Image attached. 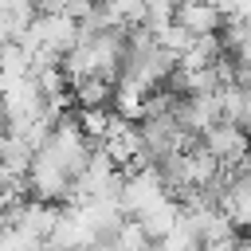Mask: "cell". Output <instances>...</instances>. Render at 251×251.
Masks as SVG:
<instances>
[{
  "instance_id": "cell-8",
  "label": "cell",
  "mask_w": 251,
  "mask_h": 251,
  "mask_svg": "<svg viewBox=\"0 0 251 251\" xmlns=\"http://www.w3.org/2000/svg\"><path fill=\"white\" fill-rule=\"evenodd\" d=\"M8 129V110H4V94H0V133Z\"/></svg>"
},
{
  "instance_id": "cell-2",
  "label": "cell",
  "mask_w": 251,
  "mask_h": 251,
  "mask_svg": "<svg viewBox=\"0 0 251 251\" xmlns=\"http://www.w3.org/2000/svg\"><path fill=\"white\" fill-rule=\"evenodd\" d=\"M200 145H204V149H208L224 169H239V161L251 153V137H247V129L231 126V122L212 126V129L200 137Z\"/></svg>"
},
{
  "instance_id": "cell-5",
  "label": "cell",
  "mask_w": 251,
  "mask_h": 251,
  "mask_svg": "<svg viewBox=\"0 0 251 251\" xmlns=\"http://www.w3.org/2000/svg\"><path fill=\"white\" fill-rule=\"evenodd\" d=\"M176 220H180V204L176 200H169V196H161L157 204H149L133 224L141 227V235L149 239V243H161L173 227H176Z\"/></svg>"
},
{
  "instance_id": "cell-9",
  "label": "cell",
  "mask_w": 251,
  "mask_h": 251,
  "mask_svg": "<svg viewBox=\"0 0 251 251\" xmlns=\"http://www.w3.org/2000/svg\"><path fill=\"white\" fill-rule=\"evenodd\" d=\"M231 251H251V243H247V239H239V243H235Z\"/></svg>"
},
{
  "instance_id": "cell-3",
  "label": "cell",
  "mask_w": 251,
  "mask_h": 251,
  "mask_svg": "<svg viewBox=\"0 0 251 251\" xmlns=\"http://www.w3.org/2000/svg\"><path fill=\"white\" fill-rule=\"evenodd\" d=\"M224 212V220L235 227V231H251V176L227 169V180H224V196L216 204Z\"/></svg>"
},
{
  "instance_id": "cell-7",
  "label": "cell",
  "mask_w": 251,
  "mask_h": 251,
  "mask_svg": "<svg viewBox=\"0 0 251 251\" xmlns=\"http://www.w3.org/2000/svg\"><path fill=\"white\" fill-rule=\"evenodd\" d=\"M173 8H176V4H165V0H157V4H145L141 27H145L149 35H161V31L173 24Z\"/></svg>"
},
{
  "instance_id": "cell-6",
  "label": "cell",
  "mask_w": 251,
  "mask_h": 251,
  "mask_svg": "<svg viewBox=\"0 0 251 251\" xmlns=\"http://www.w3.org/2000/svg\"><path fill=\"white\" fill-rule=\"evenodd\" d=\"M67 90L78 110H110V98H114V86L102 78H78V82H67Z\"/></svg>"
},
{
  "instance_id": "cell-1",
  "label": "cell",
  "mask_w": 251,
  "mask_h": 251,
  "mask_svg": "<svg viewBox=\"0 0 251 251\" xmlns=\"http://www.w3.org/2000/svg\"><path fill=\"white\" fill-rule=\"evenodd\" d=\"M165 196V184H161V173L153 165H141L133 173H122V188H118V208L126 220H137L149 204H157Z\"/></svg>"
},
{
  "instance_id": "cell-4",
  "label": "cell",
  "mask_w": 251,
  "mask_h": 251,
  "mask_svg": "<svg viewBox=\"0 0 251 251\" xmlns=\"http://www.w3.org/2000/svg\"><path fill=\"white\" fill-rule=\"evenodd\" d=\"M173 24L180 31H188L192 39H208V35H220L224 8H212V4H176L173 8Z\"/></svg>"
}]
</instances>
